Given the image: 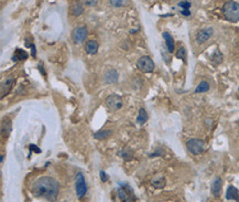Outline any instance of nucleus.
Listing matches in <instances>:
<instances>
[{"label": "nucleus", "mask_w": 239, "mask_h": 202, "mask_svg": "<svg viewBox=\"0 0 239 202\" xmlns=\"http://www.w3.org/2000/svg\"><path fill=\"white\" fill-rule=\"evenodd\" d=\"M31 192L35 198L54 201L58 195V182L51 177H41L33 182Z\"/></svg>", "instance_id": "1"}, {"label": "nucleus", "mask_w": 239, "mask_h": 202, "mask_svg": "<svg viewBox=\"0 0 239 202\" xmlns=\"http://www.w3.org/2000/svg\"><path fill=\"white\" fill-rule=\"evenodd\" d=\"M223 15L229 22L239 21V3L235 1H227L223 6Z\"/></svg>", "instance_id": "2"}, {"label": "nucleus", "mask_w": 239, "mask_h": 202, "mask_svg": "<svg viewBox=\"0 0 239 202\" xmlns=\"http://www.w3.org/2000/svg\"><path fill=\"white\" fill-rule=\"evenodd\" d=\"M186 147L187 150L193 155H200L205 148V143L202 139L192 138L186 143Z\"/></svg>", "instance_id": "3"}, {"label": "nucleus", "mask_w": 239, "mask_h": 202, "mask_svg": "<svg viewBox=\"0 0 239 202\" xmlns=\"http://www.w3.org/2000/svg\"><path fill=\"white\" fill-rule=\"evenodd\" d=\"M75 190H76V195L78 199H82L87 192V185L85 181V178L82 172H78L76 175V180H75Z\"/></svg>", "instance_id": "4"}, {"label": "nucleus", "mask_w": 239, "mask_h": 202, "mask_svg": "<svg viewBox=\"0 0 239 202\" xmlns=\"http://www.w3.org/2000/svg\"><path fill=\"white\" fill-rule=\"evenodd\" d=\"M137 66L138 68L145 73H150V72H152L154 70V63H153L152 59L150 58V56H141L137 62Z\"/></svg>", "instance_id": "5"}, {"label": "nucleus", "mask_w": 239, "mask_h": 202, "mask_svg": "<svg viewBox=\"0 0 239 202\" xmlns=\"http://www.w3.org/2000/svg\"><path fill=\"white\" fill-rule=\"evenodd\" d=\"M106 106L111 110H118L122 107V98L117 94H111L106 98Z\"/></svg>", "instance_id": "6"}, {"label": "nucleus", "mask_w": 239, "mask_h": 202, "mask_svg": "<svg viewBox=\"0 0 239 202\" xmlns=\"http://www.w3.org/2000/svg\"><path fill=\"white\" fill-rule=\"evenodd\" d=\"M87 38V28L86 27H77L73 31V40L75 43H82Z\"/></svg>", "instance_id": "7"}, {"label": "nucleus", "mask_w": 239, "mask_h": 202, "mask_svg": "<svg viewBox=\"0 0 239 202\" xmlns=\"http://www.w3.org/2000/svg\"><path fill=\"white\" fill-rule=\"evenodd\" d=\"M213 33H214L213 28H205V29L200 30V31L196 34V41H197V43H200V44L205 43V42L212 37Z\"/></svg>", "instance_id": "8"}, {"label": "nucleus", "mask_w": 239, "mask_h": 202, "mask_svg": "<svg viewBox=\"0 0 239 202\" xmlns=\"http://www.w3.org/2000/svg\"><path fill=\"white\" fill-rule=\"evenodd\" d=\"M118 78H119L118 72H117L115 68H109L108 71H106V73H105L104 80L107 84H114V83L118 82Z\"/></svg>", "instance_id": "9"}, {"label": "nucleus", "mask_w": 239, "mask_h": 202, "mask_svg": "<svg viewBox=\"0 0 239 202\" xmlns=\"http://www.w3.org/2000/svg\"><path fill=\"white\" fill-rule=\"evenodd\" d=\"M222 188H223V181H222V179H220L219 177H217L212 183V192L216 198L220 197V193H222Z\"/></svg>", "instance_id": "10"}, {"label": "nucleus", "mask_w": 239, "mask_h": 202, "mask_svg": "<svg viewBox=\"0 0 239 202\" xmlns=\"http://www.w3.org/2000/svg\"><path fill=\"white\" fill-rule=\"evenodd\" d=\"M85 50L88 54L90 55H94L97 53L98 51V43H97L96 40H88L86 42V46H85Z\"/></svg>", "instance_id": "11"}, {"label": "nucleus", "mask_w": 239, "mask_h": 202, "mask_svg": "<svg viewBox=\"0 0 239 202\" xmlns=\"http://www.w3.org/2000/svg\"><path fill=\"white\" fill-rule=\"evenodd\" d=\"M162 35H163V38H164V40H165V44H167L168 51H169L170 53H173L174 48H175L173 37H172L169 32H163V33H162Z\"/></svg>", "instance_id": "12"}, {"label": "nucleus", "mask_w": 239, "mask_h": 202, "mask_svg": "<svg viewBox=\"0 0 239 202\" xmlns=\"http://www.w3.org/2000/svg\"><path fill=\"white\" fill-rule=\"evenodd\" d=\"M226 199L227 200H239V191L234 186H229L226 191Z\"/></svg>", "instance_id": "13"}, {"label": "nucleus", "mask_w": 239, "mask_h": 202, "mask_svg": "<svg viewBox=\"0 0 239 202\" xmlns=\"http://www.w3.org/2000/svg\"><path fill=\"white\" fill-rule=\"evenodd\" d=\"M28 58V53L24 50L20 49V48H17V50H16L15 54H13V56H12V61L13 62H17V61H22V60H27Z\"/></svg>", "instance_id": "14"}, {"label": "nucleus", "mask_w": 239, "mask_h": 202, "mask_svg": "<svg viewBox=\"0 0 239 202\" xmlns=\"http://www.w3.org/2000/svg\"><path fill=\"white\" fill-rule=\"evenodd\" d=\"M12 83H13V78H9V80H7L5 83H2V85H1V98H2L6 94H8L10 88L12 87Z\"/></svg>", "instance_id": "15"}, {"label": "nucleus", "mask_w": 239, "mask_h": 202, "mask_svg": "<svg viewBox=\"0 0 239 202\" xmlns=\"http://www.w3.org/2000/svg\"><path fill=\"white\" fill-rule=\"evenodd\" d=\"M148 120V114L145 112V108H140L139 113H138V117H137V124L139 125H143Z\"/></svg>", "instance_id": "16"}, {"label": "nucleus", "mask_w": 239, "mask_h": 202, "mask_svg": "<svg viewBox=\"0 0 239 202\" xmlns=\"http://www.w3.org/2000/svg\"><path fill=\"white\" fill-rule=\"evenodd\" d=\"M110 5L113 7H127V6L130 5V1L129 0H110Z\"/></svg>", "instance_id": "17"}, {"label": "nucleus", "mask_w": 239, "mask_h": 202, "mask_svg": "<svg viewBox=\"0 0 239 202\" xmlns=\"http://www.w3.org/2000/svg\"><path fill=\"white\" fill-rule=\"evenodd\" d=\"M209 90V84L207 82H200L197 85V87L195 88V93H205Z\"/></svg>", "instance_id": "18"}, {"label": "nucleus", "mask_w": 239, "mask_h": 202, "mask_svg": "<svg viewBox=\"0 0 239 202\" xmlns=\"http://www.w3.org/2000/svg\"><path fill=\"white\" fill-rule=\"evenodd\" d=\"M111 135L110 130H99V132L95 133L93 136L96 139H106L107 137H109Z\"/></svg>", "instance_id": "19"}, {"label": "nucleus", "mask_w": 239, "mask_h": 202, "mask_svg": "<svg viewBox=\"0 0 239 202\" xmlns=\"http://www.w3.org/2000/svg\"><path fill=\"white\" fill-rule=\"evenodd\" d=\"M165 183H167V181H165V178L163 177L152 181V186L154 188H157V189H163V188L165 187Z\"/></svg>", "instance_id": "20"}, {"label": "nucleus", "mask_w": 239, "mask_h": 202, "mask_svg": "<svg viewBox=\"0 0 239 202\" xmlns=\"http://www.w3.org/2000/svg\"><path fill=\"white\" fill-rule=\"evenodd\" d=\"M223 58H224V56H223V53L218 49L216 50V51L214 52V54L212 55V60L215 62L216 64H220V63H222V62H223Z\"/></svg>", "instance_id": "21"}, {"label": "nucleus", "mask_w": 239, "mask_h": 202, "mask_svg": "<svg viewBox=\"0 0 239 202\" xmlns=\"http://www.w3.org/2000/svg\"><path fill=\"white\" fill-rule=\"evenodd\" d=\"M71 11H72V13H73L74 16H80V15H82V13H83V6L80 5V2L74 3Z\"/></svg>", "instance_id": "22"}, {"label": "nucleus", "mask_w": 239, "mask_h": 202, "mask_svg": "<svg viewBox=\"0 0 239 202\" xmlns=\"http://www.w3.org/2000/svg\"><path fill=\"white\" fill-rule=\"evenodd\" d=\"M175 56H177V59H181V60H183V61H186V50L184 46H181L179 50L177 51V53H175Z\"/></svg>", "instance_id": "23"}, {"label": "nucleus", "mask_w": 239, "mask_h": 202, "mask_svg": "<svg viewBox=\"0 0 239 202\" xmlns=\"http://www.w3.org/2000/svg\"><path fill=\"white\" fill-rule=\"evenodd\" d=\"M179 7H181L182 9H190V8H191V2H190V1H186V0H184V1H181V2H179Z\"/></svg>", "instance_id": "24"}, {"label": "nucleus", "mask_w": 239, "mask_h": 202, "mask_svg": "<svg viewBox=\"0 0 239 202\" xmlns=\"http://www.w3.org/2000/svg\"><path fill=\"white\" fill-rule=\"evenodd\" d=\"M99 177H100V180L103 181V182H107V181L109 180V177L108 175H107L106 172H105L104 170L100 171V173H99Z\"/></svg>", "instance_id": "25"}, {"label": "nucleus", "mask_w": 239, "mask_h": 202, "mask_svg": "<svg viewBox=\"0 0 239 202\" xmlns=\"http://www.w3.org/2000/svg\"><path fill=\"white\" fill-rule=\"evenodd\" d=\"M98 0H85V5L88 6V7H94L97 5Z\"/></svg>", "instance_id": "26"}, {"label": "nucleus", "mask_w": 239, "mask_h": 202, "mask_svg": "<svg viewBox=\"0 0 239 202\" xmlns=\"http://www.w3.org/2000/svg\"><path fill=\"white\" fill-rule=\"evenodd\" d=\"M30 151H35V153H41V149H39L35 145H30Z\"/></svg>", "instance_id": "27"}, {"label": "nucleus", "mask_w": 239, "mask_h": 202, "mask_svg": "<svg viewBox=\"0 0 239 202\" xmlns=\"http://www.w3.org/2000/svg\"><path fill=\"white\" fill-rule=\"evenodd\" d=\"M30 46H31V54H32V56H33V58H35V56H36V50H35V45H34V44L32 43V44H31V45H30Z\"/></svg>", "instance_id": "28"}, {"label": "nucleus", "mask_w": 239, "mask_h": 202, "mask_svg": "<svg viewBox=\"0 0 239 202\" xmlns=\"http://www.w3.org/2000/svg\"><path fill=\"white\" fill-rule=\"evenodd\" d=\"M181 13H182L183 16H186V17L191 15V12H190V9H183V10H182V12H181Z\"/></svg>", "instance_id": "29"}, {"label": "nucleus", "mask_w": 239, "mask_h": 202, "mask_svg": "<svg viewBox=\"0 0 239 202\" xmlns=\"http://www.w3.org/2000/svg\"><path fill=\"white\" fill-rule=\"evenodd\" d=\"M3 158H5V156H3V155H1V157H0V162H1V163L3 162Z\"/></svg>", "instance_id": "30"}]
</instances>
